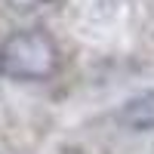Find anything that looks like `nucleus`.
<instances>
[{"label": "nucleus", "instance_id": "f257e3e1", "mask_svg": "<svg viewBox=\"0 0 154 154\" xmlns=\"http://www.w3.org/2000/svg\"><path fill=\"white\" fill-rule=\"evenodd\" d=\"M0 71L12 80H43L56 71V46L37 31H19L0 46Z\"/></svg>", "mask_w": 154, "mask_h": 154}, {"label": "nucleus", "instance_id": "f03ea898", "mask_svg": "<svg viewBox=\"0 0 154 154\" xmlns=\"http://www.w3.org/2000/svg\"><path fill=\"white\" fill-rule=\"evenodd\" d=\"M120 123L130 130H154V93L133 96L126 105L120 108Z\"/></svg>", "mask_w": 154, "mask_h": 154}, {"label": "nucleus", "instance_id": "7ed1b4c3", "mask_svg": "<svg viewBox=\"0 0 154 154\" xmlns=\"http://www.w3.org/2000/svg\"><path fill=\"white\" fill-rule=\"evenodd\" d=\"M12 6H19V9H31V6H40L43 0H9Z\"/></svg>", "mask_w": 154, "mask_h": 154}]
</instances>
